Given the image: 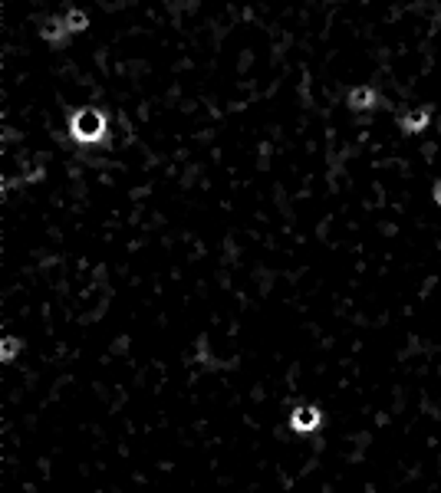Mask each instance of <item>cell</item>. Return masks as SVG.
I'll return each mask as SVG.
<instances>
[{
  "instance_id": "6",
  "label": "cell",
  "mask_w": 441,
  "mask_h": 493,
  "mask_svg": "<svg viewBox=\"0 0 441 493\" xmlns=\"http://www.w3.org/2000/svg\"><path fill=\"white\" fill-rule=\"evenodd\" d=\"M40 36H43L47 43H57V46L70 40V36H66V30H63V20H59V17H50V20L40 26Z\"/></svg>"
},
{
  "instance_id": "2",
  "label": "cell",
  "mask_w": 441,
  "mask_h": 493,
  "mask_svg": "<svg viewBox=\"0 0 441 493\" xmlns=\"http://www.w3.org/2000/svg\"><path fill=\"white\" fill-rule=\"evenodd\" d=\"M290 427H293V434H300V437L316 434L323 427V411L316 404H297L290 411Z\"/></svg>"
},
{
  "instance_id": "3",
  "label": "cell",
  "mask_w": 441,
  "mask_h": 493,
  "mask_svg": "<svg viewBox=\"0 0 441 493\" xmlns=\"http://www.w3.org/2000/svg\"><path fill=\"white\" fill-rule=\"evenodd\" d=\"M346 105L349 112H372L375 105H379V89H372V86H352L346 96Z\"/></svg>"
},
{
  "instance_id": "7",
  "label": "cell",
  "mask_w": 441,
  "mask_h": 493,
  "mask_svg": "<svg viewBox=\"0 0 441 493\" xmlns=\"http://www.w3.org/2000/svg\"><path fill=\"white\" fill-rule=\"evenodd\" d=\"M20 349H24V339L3 335V342H0V358H3V362H13V358L20 356Z\"/></svg>"
},
{
  "instance_id": "4",
  "label": "cell",
  "mask_w": 441,
  "mask_h": 493,
  "mask_svg": "<svg viewBox=\"0 0 441 493\" xmlns=\"http://www.w3.org/2000/svg\"><path fill=\"white\" fill-rule=\"evenodd\" d=\"M428 126H431V109H428V105H421V109H408V112L398 115V128H402L405 135H421Z\"/></svg>"
},
{
  "instance_id": "1",
  "label": "cell",
  "mask_w": 441,
  "mask_h": 493,
  "mask_svg": "<svg viewBox=\"0 0 441 493\" xmlns=\"http://www.w3.org/2000/svg\"><path fill=\"white\" fill-rule=\"evenodd\" d=\"M66 132L76 145H103L109 138V115L96 105H82L76 112H70Z\"/></svg>"
},
{
  "instance_id": "8",
  "label": "cell",
  "mask_w": 441,
  "mask_h": 493,
  "mask_svg": "<svg viewBox=\"0 0 441 493\" xmlns=\"http://www.w3.org/2000/svg\"><path fill=\"white\" fill-rule=\"evenodd\" d=\"M431 197H435V204L441 207V181H435V188H431Z\"/></svg>"
},
{
  "instance_id": "5",
  "label": "cell",
  "mask_w": 441,
  "mask_h": 493,
  "mask_svg": "<svg viewBox=\"0 0 441 493\" xmlns=\"http://www.w3.org/2000/svg\"><path fill=\"white\" fill-rule=\"evenodd\" d=\"M59 20H63L66 36H80V33L89 30V17H86V10H66V13H59Z\"/></svg>"
}]
</instances>
